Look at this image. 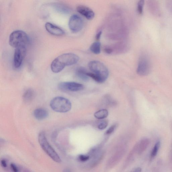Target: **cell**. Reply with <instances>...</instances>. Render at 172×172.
Segmentation results:
<instances>
[{"mask_svg":"<svg viewBox=\"0 0 172 172\" xmlns=\"http://www.w3.org/2000/svg\"><path fill=\"white\" fill-rule=\"evenodd\" d=\"M84 21L77 15H73L70 18L68 25L70 30L74 33L79 32L84 26Z\"/></svg>","mask_w":172,"mask_h":172,"instance_id":"obj_7","label":"cell"},{"mask_svg":"<svg viewBox=\"0 0 172 172\" xmlns=\"http://www.w3.org/2000/svg\"><path fill=\"white\" fill-rule=\"evenodd\" d=\"M91 51L95 54H99L101 52V44L99 41H96L93 43L91 45L90 48Z\"/></svg>","mask_w":172,"mask_h":172,"instance_id":"obj_19","label":"cell"},{"mask_svg":"<svg viewBox=\"0 0 172 172\" xmlns=\"http://www.w3.org/2000/svg\"><path fill=\"white\" fill-rule=\"evenodd\" d=\"M35 96V92L31 89H29L25 92L23 95V99L25 102H29L32 100Z\"/></svg>","mask_w":172,"mask_h":172,"instance_id":"obj_17","label":"cell"},{"mask_svg":"<svg viewBox=\"0 0 172 172\" xmlns=\"http://www.w3.org/2000/svg\"><path fill=\"white\" fill-rule=\"evenodd\" d=\"M63 172H71L69 170H64V171Z\"/></svg>","mask_w":172,"mask_h":172,"instance_id":"obj_31","label":"cell"},{"mask_svg":"<svg viewBox=\"0 0 172 172\" xmlns=\"http://www.w3.org/2000/svg\"><path fill=\"white\" fill-rule=\"evenodd\" d=\"M89 69L99 78L102 82H105L109 76V71L107 67L100 61H93L88 64Z\"/></svg>","mask_w":172,"mask_h":172,"instance_id":"obj_4","label":"cell"},{"mask_svg":"<svg viewBox=\"0 0 172 172\" xmlns=\"http://www.w3.org/2000/svg\"><path fill=\"white\" fill-rule=\"evenodd\" d=\"M10 167H11L12 171L14 172H19L18 168L15 165L13 164H12L11 165H10Z\"/></svg>","mask_w":172,"mask_h":172,"instance_id":"obj_25","label":"cell"},{"mask_svg":"<svg viewBox=\"0 0 172 172\" xmlns=\"http://www.w3.org/2000/svg\"><path fill=\"white\" fill-rule=\"evenodd\" d=\"M148 3L150 12L156 15H159L160 14V9L157 2L155 1H149Z\"/></svg>","mask_w":172,"mask_h":172,"instance_id":"obj_14","label":"cell"},{"mask_svg":"<svg viewBox=\"0 0 172 172\" xmlns=\"http://www.w3.org/2000/svg\"><path fill=\"white\" fill-rule=\"evenodd\" d=\"M167 6L169 9L172 12V1H169L168 3Z\"/></svg>","mask_w":172,"mask_h":172,"instance_id":"obj_29","label":"cell"},{"mask_svg":"<svg viewBox=\"0 0 172 172\" xmlns=\"http://www.w3.org/2000/svg\"><path fill=\"white\" fill-rule=\"evenodd\" d=\"M79 57L73 53H65L58 56L53 60L51 64V69L55 73H58L66 66L73 65L77 63Z\"/></svg>","mask_w":172,"mask_h":172,"instance_id":"obj_1","label":"cell"},{"mask_svg":"<svg viewBox=\"0 0 172 172\" xmlns=\"http://www.w3.org/2000/svg\"><path fill=\"white\" fill-rule=\"evenodd\" d=\"M47 31L51 35L56 36H61L64 35L65 32L62 29L51 23L47 22L45 25Z\"/></svg>","mask_w":172,"mask_h":172,"instance_id":"obj_10","label":"cell"},{"mask_svg":"<svg viewBox=\"0 0 172 172\" xmlns=\"http://www.w3.org/2000/svg\"><path fill=\"white\" fill-rule=\"evenodd\" d=\"M87 73L88 72L86 69L83 67L78 68L76 71V75L80 79L84 81H87L89 79V77L87 75Z\"/></svg>","mask_w":172,"mask_h":172,"instance_id":"obj_16","label":"cell"},{"mask_svg":"<svg viewBox=\"0 0 172 172\" xmlns=\"http://www.w3.org/2000/svg\"><path fill=\"white\" fill-rule=\"evenodd\" d=\"M26 49L25 46L15 48L13 60V65L15 68L18 69L21 67L26 56Z\"/></svg>","mask_w":172,"mask_h":172,"instance_id":"obj_8","label":"cell"},{"mask_svg":"<svg viewBox=\"0 0 172 172\" xmlns=\"http://www.w3.org/2000/svg\"><path fill=\"white\" fill-rule=\"evenodd\" d=\"M38 140L42 149L51 158L56 162H61L60 157L49 143L44 133L41 132L39 133Z\"/></svg>","mask_w":172,"mask_h":172,"instance_id":"obj_3","label":"cell"},{"mask_svg":"<svg viewBox=\"0 0 172 172\" xmlns=\"http://www.w3.org/2000/svg\"><path fill=\"white\" fill-rule=\"evenodd\" d=\"M117 127V124H115L110 126L108 130L106 131L105 134L106 135H109L111 134L114 132Z\"/></svg>","mask_w":172,"mask_h":172,"instance_id":"obj_23","label":"cell"},{"mask_svg":"<svg viewBox=\"0 0 172 172\" xmlns=\"http://www.w3.org/2000/svg\"><path fill=\"white\" fill-rule=\"evenodd\" d=\"M149 143V141L148 139H144L142 140L135 145L133 151L136 152L138 154L141 153L147 147Z\"/></svg>","mask_w":172,"mask_h":172,"instance_id":"obj_13","label":"cell"},{"mask_svg":"<svg viewBox=\"0 0 172 172\" xmlns=\"http://www.w3.org/2000/svg\"><path fill=\"white\" fill-rule=\"evenodd\" d=\"M160 141H158L157 142L152 150L151 154V157L152 158H154V157L156 156L159 149V148L160 147Z\"/></svg>","mask_w":172,"mask_h":172,"instance_id":"obj_20","label":"cell"},{"mask_svg":"<svg viewBox=\"0 0 172 172\" xmlns=\"http://www.w3.org/2000/svg\"><path fill=\"white\" fill-rule=\"evenodd\" d=\"M108 114L109 113L107 110L103 109L95 112L94 116L97 119L103 120L107 117Z\"/></svg>","mask_w":172,"mask_h":172,"instance_id":"obj_18","label":"cell"},{"mask_svg":"<svg viewBox=\"0 0 172 172\" xmlns=\"http://www.w3.org/2000/svg\"><path fill=\"white\" fill-rule=\"evenodd\" d=\"M77 12L88 20H92L94 18V12L90 8L83 5L78 6L77 8Z\"/></svg>","mask_w":172,"mask_h":172,"instance_id":"obj_11","label":"cell"},{"mask_svg":"<svg viewBox=\"0 0 172 172\" xmlns=\"http://www.w3.org/2000/svg\"><path fill=\"white\" fill-rule=\"evenodd\" d=\"M126 151L124 149L119 150L108 161V166L112 167L116 164L124 155Z\"/></svg>","mask_w":172,"mask_h":172,"instance_id":"obj_12","label":"cell"},{"mask_svg":"<svg viewBox=\"0 0 172 172\" xmlns=\"http://www.w3.org/2000/svg\"><path fill=\"white\" fill-rule=\"evenodd\" d=\"M50 106L55 111L66 113L70 110L72 104L71 102L67 99L62 97H57L51 101Z\"/></svg>","mask_w":172,"mask_h":172,"instance_id":"obj_5","label":"cell"},{"mask_svg":"<svg viewBox=\"0 0 172 172\" xmlns=\"http://www.w3.org/2000/svg\"><path fill=\"white\" fill-rule=\"evenodd\" d=\"M34 116L37 120H42L45 119L48 117V112L43 108H38L35 110L34 112Z\"/></svg>","mask_w":172,"mask_h":172,"instance_id":"obj_15","label":"cell"},{"mask_svg":"<svg viewBox=\"0 0 172 172\" xmlns=\"http://www.w3.org/2000/svg\"><path fill=\"white\" fill-rule=\"evenodd\" d=\"M151 66L149 57L146 54H144L140 57L137 69V73L142 76L147 75L151 70Z\"/></svg>","mask_w":172,"mask_h":172,"instance_id":"obj_6","label":"cell"},{"mask_svg":"<svg viewBox=\"0 0 172 172\" xmlns=\"http://www.w3.org/2000/svg\"><path fill=\"white\" fill-rule=\"evenodd\" d=\"M144 4V0H140L138 2L137 5V11L140 14H142L143 12V7Z\"/></svg>","mask_w":172,"mask_h":172,"instance_id":"obj_21","label":"cell"},{"mask_svg":"<svg viewBox=\"0 0 172 172\" xmlns=\"http://www.w3.org/2000/svg\"><path fill=\"white\" fill-rule=\"evenodd\" d=\"M102 33V31H99L97 34L96 37H95V39L97 41H98L100 39Z\"/></svg>","mask_w":172,"mask_h":172,"instance_id":"obj_27","label":"cell"},{"mask_svg":"<svg viewBox=\"0 0 172 172\" xmlns=\"http://www.w3.org/2000/svg\"><path fill=\"white\" fill-rule=\"evenodd\" d=\"M59 88L64 91L77 92L83 90V85L74 82H63L59 84Z\"/></svg>","mask_w":172,"mask_h":172,"instance_id":"obj_9","label":"cell"},{"mask_svg":"<svg viewBox=\"0 0 172 172\" xmlns=\"http://www.w3.org/2000/svg\"><path fill=\"white\" fill-rule=\"evenodd\" d=\"M90 158V157L88 156L84 155H80L79 156V160L82 162L88 160Z\"/></svg>","mask_w":172,"mask_h":172,"instance_id":"obj_24","label":"cell"},{"mask_svg":"<svg viewBox=\"0 0 172 172\" xmlns=\"http://www.w3.org/2000/svg\"><path fill=\"white\" fill-rule=\"evenodd\" d=\"M9 43L12 47L16 48L25 46L29 42L27 34L22 30H17L12 32L10 36Z\"/></svg>","mask_w":172,"mask_h":172,"instance_id":"obj_2","label":"cell"},{"mask_svg":"<svg viewBox=\"0 0 172 172\" xmlns=\"http://www.w3.org/2000/svg\"><path fill=\"white\" fill-rule=\"evenodd\" d=\"M142 169L140 167H137L133 170L131 172H141Z\"/></svg>","mask_w":172,"mask_h":172,"instance_id":"obj_28","label":"cell"},{"mask_svg":"<svg viewBox=\"0 0 172 172\" xmlns=\"http://www.w3.org/2000/svg\"><path fill=\"white\" fill-rule=\"evenodd\" d=\"M105 52L108 54H111L113 52L112 48L109 47H106L104 49Z\"/></svg>","mask_w":172,"mask_h":172,"instance_id":"obj_26","label":"cell"},{"mask_svg":"<svg viewBox=\"0 0 172 172\" xmlns=\"http://www.w3.org/2000/svg\"><path fill=\"white\" fill-rule=\"evenodd\" d=\"M108 122L107 120H103L99 123L98 125V128L100 130H103L107 127Z\"/></svg>","mask_w":172,"mask_h":172,"instance_id":"obj_22","label":"cell"},{"mask_svg":"<svg viewBox=\"0 0 172 172\" xmlns=\"http://www.w3.org/2000/svg\"><path fill=\"white\" fill-rule=\"evenodd\" d=\"M1 164L3 167H6L7 166V163L6 161L4 160L1 161Z\"/></svg>","mask_w":172,"mask_h":172,"instance_id":"obj_30","label":"cell"}]
</instances>
